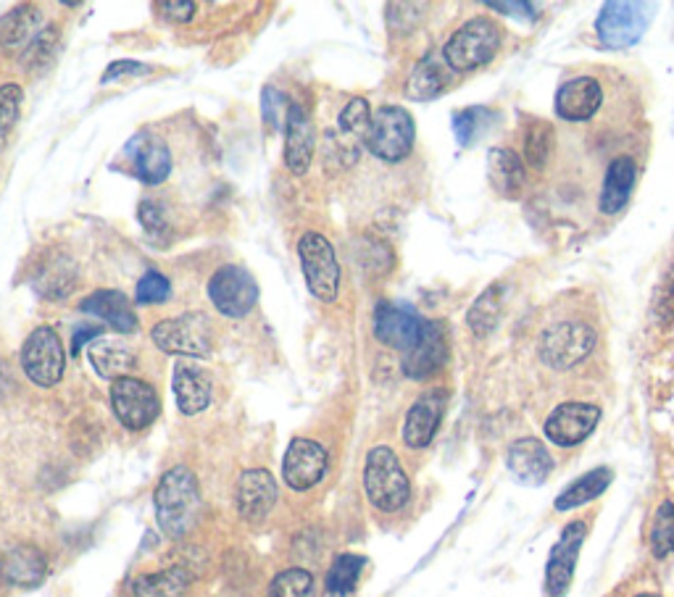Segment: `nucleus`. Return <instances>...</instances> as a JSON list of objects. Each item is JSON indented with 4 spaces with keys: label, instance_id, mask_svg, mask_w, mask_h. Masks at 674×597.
Instances as JSON below:
<instances>
[{
    "label": "nucleus",
    "instance_id": "nucleus-1",
    "mask_svg": "<svg viewBox=\"0 0 674 597\" xmlns=\"http://www.w3.org/2000/svg\"><path fill=\"white\" fill-rule=\"evenodd\" d=\"M153 503L161 532L172 539H182L195 529L198 518H201L203 503L195 474L184 466L169 468L155 487Z\"/></svg>",
    "mask_w": 674,
    "mask_h": 597
},
{
    "label": "nucleus",
    "instance_id": "nucleus-2",
    "mask_svg": "<svg viewBox=\"0 0 674 597\" xmlns=\"http://www.w3.org/2000/svg\"><path fill=\"white\" fill-rule=\"evenodd\" d=\"M501 42L503 32L493 19H470L445 42L443 59L449 61L453 74H456V71H474L495 59V53L501 51Z\"/></svg>",
    "mask_w": 674,
    "mask_h": 597
},
{
    "label": "nucleus",
    "instance_id": "nucleus-3",
    "mask_svg": "<svg viewBox=\"0 0 674 597\" xmlns=\"http://www.w3.org/2000/svg\"><path fill=\"white\" fill-rule=\"evenodd\" d=\"M364 489L369 503H372L374 508L385 510V514L401 510L409 503L411 497L409 476L403 472L399 456H395L390 447L380 445L366 456Z\"/></svg>",
    "mask_w": 674,
    "mask_h": 597
},
{
    "label": "nucleus",
    "instance_id": "nucleus-4",
    "mask_svg": "<svg viewBox=\"0 0 674 597\" xmlns=\"http://www.w3.org/2000/svg\"><path fill=\"white\" fill-rule=\"evenodd\" d=\"M416 127L414 119L401 105H382L372 117V127L366 132L369 153L385 163H399L414 148Z\"/></svg>",
    "mask_w": 674,
    "mask_h": 597
},
{
    "label": "nucleus",
    "instance_id": "nucleus-5",
    "mask_svg": "<svg viewBox=\"0 0 674 597\" xmlns=\"http://www.w3.org/2000/svg\"><path fill=\"white\" fill-rule=\"evenodd\" d=\"M214 326L205 314H182L164 318L151 330L153 343L169 355H190V358H209L214 347Z\"/></svg>",
    "mask_w": 674,
    "mask_h": 597
},
{
    "label": "nucleus",
    "instance_id": "nucleus-6",
    "mask_svg": "<svg viewBox=\"0 0 674 597\" xmlns=\"http://www.w3.org/2000/svg\"><path fill=\"white\" fill-rule=\"evenodd\" d=\"M298 255H301L303 276H306L311 295L324 303L335 301L340 287V266L330 240L322 237L319 232H306L298 243Z\"/></svg>",
    "mask_w": 674,
    "mask_h": 597
},
{
    "label": "nucleus",
    "instance_id": "nucleus-7",
    "mask_svg": "<svg viewBox=\"0 0 674 597\" xmlns=\"http://www.w3.org/2000/svg\"><path fill=\"white\" fill-rule=\"evenodd\" d=\"M595 347V332L583 322L553 324L541 334L537 353L545 366L564 372L580 361H585Z\"/></svg>",
    "mask_w": 674,
    "mask_h": 597
},
{
    "label": "nucleus",
    "instance_id": "nucleus-8",
    "mask_svg": "<svg viewBox=\"0 0 674 597\" xmlns=\"http://www.w3.org/2000/svg\"><path fill=\"white\" fill-rule=\"evenodd\" d=\"M67 366V355H63L61 340L53 326H38L32 330L30 337L24 340L21 347V368L30 376L34 385L53 387L59 385Z\"/></svg>",
    "mask_w": 674,
    "mask_h": 597
},
{
    "label": "nucleus",
    "instance_id": "nucleus-9",
    "mask_svg": "<svg viewBox=\"0 0 674 597\" xmlns=\"http://www.w3.org/2000/svg\"><path fill=\"white\" fill-rule=\"evenodd\" d=\"M648 11L651 9L645 3H622V0L603 6L598 21H595V32H598L603 48L622 51V48L635 45L648 30Z\"/></svg>",
    "mask_w": 674,
    "mask_h": 597
},
{
    "label": "nucleus",
    "instance_id": "nucleus-10",
    "mask_svg": "<svg viewBox=\"0 0 674 597\" xmlns=\"http://www.w3.org/2000/svg\"><path fill=\"white\" fill-rule=\"evenodd\" d=\"M111 408L113 416L132 432L151 426L161 414V403L155 389L143 380H134V376H124V380L113 382Z\"/></svg>",
    "mask_w": 674,
    "mask_h": 597
},
{
    "label": "nucleus",
    "instance_id": "nucleus-11",
    "mask_svg": "<svg viewBox=\"0 0 674 597\" xmlns=\"http://www.w3.org/2000/svg\"><path fill=\"white\" fill-rule=\"evenodd\" d=\"M209 297L222 316L243 318L251 314L255 301H259V287H255V280L248 269L230 264L211 276Z\"/></svg>",
    "mask_w": 674,
    "mask_h": 597
},
{
    "label": "nucleus",
    "instance_id": "nucleus-12",
    "mask_svg": "<svg viewBox=\"0 0 674 597\" xmlns=\"http://www.w3.org/2000/svg\"><path fill=\"white\" fill-rule=\"evenodd\" d=\"M449 361V334H445L443 322H427L416 337V343L403 353V374L414 382L430 380Z\"/></svg>",
    "mask_w": 674,
    "mask_h": 597
},
{
    "label": "nucleus",
    "instance_id": "nucleus-13",
    "mask_svg": "<svg viewBox=\"0 0 674 597\" xmlns=\"http://www.w3.org/2000/svg\"><path fill=\"white\" fill-rule=\"evenodd\" d=\"M587 527L583 522H574L564 527L559 543L553 545L549 564H545V597H564L572 587L574 568H577L580 547L585 543Z\"/></svg>",
    "mask_w": 674,
    "mask_h": 597
},
{
    "label": "nucleus",
    "instance_id": "nucleus-14",
    "mask_svg": "<svg viewBox=\"0 0 674 597\" xmlns=\"http://www.w3.org/2000/svg\"><path fill=\"white\" fill-rule=\"evenodd\" d=\"M328 472V451L314 439L298 437L290 443L285 458H282V476L285 485L295 493H306L322 482Z\"/></svg>",
    "mask_w": 674,
    "mask_h": 597
},
{
    "label": "nucleus",
    "instance_id": "nucleus-15",
    "mask_svg": "<svg viewBox=\"0 0 674 597\" xmlns=\"http://www.w3.org/2000/svg\"><path fill=\"white\" fill-rule=\"evenodd\" d=\"M601 422V408L591 403H564L545 422V435L553 445L572 447L593 435Z\"/></svg>",
    "mask_w": 674,
    "mask_h": 597
},
{
    "label": "nucleus",
    "instance_id": "nucleus-16",
    "mask_svg": "<svg viewBox=\"0 0 674 597\" xmlns=\"http://www.w3.org/2000/svg\"><path fill=\"white\" fill-rule=\"evenodd\" d=\"M424 326V318L411 305L380 303L374 308V337L382 345L406 353L416 343Z\"/></svg>",
    "mask_w": 674,
    "mask_h": 597
},
{
    "label": "nucleus",
    "instance_id": "nucleus-17",
    "mask_svg": "<svg viewBox=\"0 0 674 597\" xmlns=\"http://www.w3.org/2000/svg\"><path fill=\"white\" fill-rule=\"evenodd\" d=\"M445 405H449V393L445 389H427L416 403L411 405L406 414V424H403V443L414 451L427 447L432 437L437 435V426L443 422Z\"/></svg>",
    "mask_w": 674,
    "mask_h": 597
},
{
    "label": "nucleus",
    "instance_id": "nucleus-18",
    "mask_svg": "<svg viewBox=\"0 0 674 597\" xmlns=\"http://www.w3.org/2000/svg\"><path fill=\"white\" fill-rule=\"evenodd\" d=\"M276 503V485L272 474L264 468H248L240 474L235 485V506L240 518H245L248 524H259L272 514Z\"/></svg>",
    "mask_w": 674,
    "mask_h": 597
},
{
    "label": "nucleus",
    "instance_id": "nucleus-19",
    "mask_svg": "<svg viewBox=\"0 0 674 597\" xmlns=\"http://www.w3.org/2000/svg\"><path fill=\"white\" fill-rule=\"evenodd\" d=\"M314 145L316 134L306 109L298 103H290L285 122V166L295 176H303L309 172L311 159H314Z\"/></svg>",
    "mask_w": 674,
    "mask_h": 597
},
{
    "label": "nucleus",
    "instance_id": "nucleus-20",
    "mask_svg": "<svg viewBox=\"0 0 674 597\" xmlns=\"http://www.w3.org/2000/svg\"><path fill=\"white\" fill-rule=\"evenodd\" d=\"M506 466L511 476H514L520 485L527 487H541L549 479L553 461L549 456V447L535 437H522L509 447Z\"/></svg>",
    "mask_w": 674,
    "mask_h": 597
},
{
    "label": "nucleus",
    "instance_id": "nucleus-21",
    "mask_svg": "<svg viewBox=\"0 0 674 597\" xmlns=\"http://www.w3.org/2000/svg\"><path fill=\"white\" fill-rule=\"evenodd\" d=\"M603 103V90L593 77H577L564 82L556 92V113L566 122H587L598 113Z\"/></svg>",
    "mask_w": 674,
    "mask_h": 597
},
{
    "label": "nucleus",
    "instance_id": "nucleus-22",
    "mask_svg": "<svg viewBox=\"0 0 674 597\" xmlns=\"http://www.w3.org/2000/svg\"><path fill=\"white\" fill-rule=\"evenodd\" d=\"M0 577L13 587H40L48 577V560L34 545H13L0 556Z\"/></svg>",
    "mask_w": 674,
    "mask_h": 597
},
{
    "label": "nucleus",
    "instance_id": "nucleus-23",
    "mask_svg": "<svg viewBox=\"0 0 674 597\" xmlns=\"http://www.w3.org/2000/svg\"><path fill=\"white\" fill-rule=\"evenodd\" d=\"M174 397L177 405L184 416H195L201 411L209 408L211 403V376L209 372H203L201 366L188 364H177L174 368Z\"/></svg>",
    "mask_w": 674,
    "mask_h": 597
},
{
    "label": "nucleus",
    "instance_id": "nucleus-24",
    "mask_svg": "<svg viewBox=\"0 0 674 597\" xmlns=\"http://www.w3.org/2000/svg\"><path fill=\"white\" fill-rule=\"evenodd\" d=\"M453 69L443 53H427L416 63L406 82V95L411 101H435L440 92L449 90Z\"/></svg>",
    "mask_w": 674,
    "mask_h": 597
},
{
    "label": "nucleus",
    "instance_id": "nucleus-25",
    "mask_svg": "<svg viewBox=\"0 0 674 597\" xmlns=\"http://www.w3.org/2000/svg\"><path fill=\"white\" fill-rule=\"evenodd\" d=\"M80 308L84 314L98 316L101 322L113 326V330L122 334L138 330V314L132 311L130 301H127L122 293H117V290H98V293L84 297Z\"/></svg>",
    "mask_w": 674,
    "mask_h": 597
},
{
    "label": "nucleus",
    "instance_id": "nucleus-26",
    "mask_svg": "<svg viewBox=\"0 0 674 597\" xmlns=\"http://www.w3.org/2000/svg\"><path fill=\"white\" fill-rule=\"evenodd\" d=\"M487 180H491L493 190L501 198L514 201V198L522 195L524 180H527L524 161L511 148H493L487 153Z\"/></svg>",
    "mask_w": 674,
    "mask_h": 597
},
{
    "label": "nucleus",
    "instance_id": "nucleus-27",
    "mask_svg": "<svg viewBox=\"0 0 674 597\" xmlns=\"http://www.w3.org/2000/svg\"><path fill=\"white\" fill-rule=\"evenodd\" d=\"M635 174H637L635 161L630 159V155H620V159L608 163L606 180H603L601 188V201H598L601 213L612 216V213H620L624 205H627L635 188Z\"/></svg>",
    "mask_w": 674,
    "mask_h": 597
},
{
    "label": "nucleus",
    "instance_id": "nucleus-28",
    "mask_svg": "<svg viewBox=\"0 0 674 597\" xmlns=\"http://www.w3.org/2000/svg\"><path fill=\"white\" fill-rule=\"evenodd\" d=\"M132 145H138V153H134V174H138V180L145 184L164 182L169 172H172V155H169L167 142L155 138H134Z\"/></svg>",
    "mask_w": 674,
    "mask_h": 597
},
{
    "label": "nucleus",
    "instance_id": "nucleus-29",
    "mask_svg": "<svg viewBox=\"0 0 674 597\" xmlns=\"http://www.w3.org/2000/svg\"><path fill=\"white\" fill-rule=\"evenodd\" d=\"M90 355V364L95 368L98 374L103 376V380H124L127 372H132L134 368V355L127 345L122 343H113V340H98V343H92L88 347Z\"/></svg>",
    "mask_w": 674,
    "mask_h": 597
},
{
    "label": "nucleus",
    "instance_id": "nucleus-30",
    "mask_svg": "<svg viewBox=\"0 0 674 597\" xmlns=\"http://www.w3.org/2000/svg\"><path fill=\"white\" fill-rule=\"evenodd\" d=\"M40 11L34 6H19L0 19V51H17L38 38Z\"/></svg>",
    "mask_w": 674,
    "mask_h": 597
},
{
    "label": "nucleus",
    "instance_id": "nucleus-31",
    "mask_svg": "<svg viewBox=\"0 0 674 597\" xmlns=\"http://www.w3.org/2000/svg\"><path fill=\"white\" fill-rule=\"evenodd\" d=\"M612 479H614L612 468H606V466L593 468V472L580 476L574 485L566 487L564 493L556 497V510H572V508H580V506H585V503L595 500V497L606 493L608 485H612Z\"/></svg>",
    "mask_w": 674,
    "mask_h": 597
},
{
    "label": "nucleus",
    "instance_id": "nucleus-32",
    "mask_svg": "<svg viewBox=\"0 0 674 597\" xmlns=\"http://www.w3.org/2000/svg\"><path fill=\"white\" fill-rule=\"evenodd\" d=\"M190 579L182 568L143 574L132 581V597H188Z\"/></svg>",
    "mask_w": 674,
    "mask_h": 597
},
{
    "label": "nucleus",
    "instance_id": "nucleus-33",
    "mask_svg": "<svg viewBox=\"0 0 674 597\" xmlns=\"http://www.w3.org/2000/svg\"><path fill=\"white\" fill-rule=\"evenodd\" d=\"M74 280H77V266L72 261H69L67 255H53L46 266H40L38 280H34V290H38L42 297H53V301H59V297L69 295Z\"/></svg>",
    "mask_w": 674,
    "mask_h": 597
},
{
    "label": "nucleus",
    "instance_id": "nucleus-34",
    "mask_svg": "<svg viewBox=\"0 0 674 597\" xmlns=\"http://www.w3.org/2000/svg\"><path fill=\"white\" fill-rule=\"evenodd\" d=\"M501 305H503V284H491V287L482 293L477 301L472 303L470 314H466V324L477 337H485L495 330L501 318Z\"/></svg>",
    "mask_w": 674,
    "mask_h": 597
},
{
    "label": "nucleus",
    "instance_id": "nucleus-35",
    "mask_svg": "<svg viewBox=\"0 0 674 597\" xmlns=\"http://www.w3.org/2000/svg\"><path fill=\"white\" fill-rule=\"evenodd\" d=\"M366 558L353 556V553H345V556H338L335 564H332L330 574H328V593L332 597H348L356 589L361 571H364Z\"/></svg>",
    "mask_w": 674,
    "mask_h": 597
},
{
    "label": "nucleus",
    "instance_id": "nucleus-36",
    "mask_svg": "<svg viewBox=\"0 0 674 597\" xmlns=\"http://www.w3.org/2000/svg\"><path fill=\"white\" fill-rule=\"evenodd\" d=\"M491 117H493V111L482 109V105H472V109L459 111L456 117H453V132H456L459 145L470 148L482 132H487V127H491V122H493Z\"/></svg>",
    "mask_w": 674,
    "mask_h": 597
},
{
    "label": "nucleus",
    "instance_id": "nucleus-37",
    "mask_svg": "<svg viewBox=\"0 0 674 597\" xmlns=\"http://www.w3.org/2000/svg\"><path fill=\"white\" fill-rule=\"evenodd\" d=\"M553 148V130L545 122H532L524 132V161L532 169H543Z\"/></svg>",
    "mask_w": 674,
    "mask_h": 597
},
{
    "label": "nucleus",
    "instance_id": "nucleus-38",
    "mask_svg": "<svg viewBox=\"0 0 674 597\" xmlns=\"http://www.w3.org/2000/svg\"><path fill=\"white\" fill-rule=\"evenodd\" d=\"M269 597H314V577L306 568H288L272 579Z\"/></svg>",
    "mask_w": 674,
    "mask_h": 597
},
{
    "label": "nucleus",
    "instance_id": "nucleus-39",
    "mask_svg": "<svg viewBox=\"0 0 674 597\" xmlns=\"http://www.w3.org/2000/svg\"><path fill=\"white\" fill-rule=\"evenodd\" d=\"M56 45H59V27H48V30L38 32V38L27 45L21 67L27 71H42L46 67H51Z\"/></svg>",
    "mask_w": 674,
    "mask_h": 597
},
{
    "label": "nucleus",
    "instance_id": "nucleus-40",
    "mask_svg": "<svg viewBox=\"0 0 674 597\" xmlns=\"http://www.w3.org/2000/svg\"><path fill=\"white\" fill-rule=\"evenodd\" d=\"M651 550L656 558H666L674 550V503H662L651 527Z\"/></svg>",
    "mask_w": 674,
    "mask_h": 597
},
{
    "label": "nucleus",
    "instance_id": "nucleus-41",
    "mask_svg": "<svg viewBox=\"0 0 674 597\" xmlns=\"http://www.w3.org/2000/svg\"><path fill=\"white\" fill-rule=\"evenodd\" d=\"M21 98H24V92H21L19 84H0V148L6 145V140H9V134L13 132V127H17L19 111H21Z\"/></svg>",
    "mask_w": 674,
    "mask_h": 597
},
{
    "label": "nucleus",
    "instance_id": "nucleus-42",
    "mask_svg": "<svg viewBox=\"0 0 674 597\" xmlns=\"http://www.w3.org/2000/svg\"><path fill=\"white\" fill-rule=\"evenodd\" d=\"M369 127H372V111H369V103L364 98H353L351 103L340 111V130L351 138H364Z\"/></svg>",
    "mask_w": 674,
    "mask_h": 597
},
{
    "label": "nucleus",
    "instance_id": "nucleus-43",
    "mask_svg": "<svg viewBox=\"0 0 674 597\" xmlns=\"http://www.w3.org/2000/svg\"><path fill=\"white\" fill-rule=\"evenodd\" d=\"M138 216H140V224H143L148 237H153L155 243H167L169 234H172V226H169L167 213L159 203L143 201L138 209Z\"/></svg>",
    "mask_w": 674,
    "mask_h": 597
},
{
    "label": "nucleus",
    "instance_id": "nucleus-44",
    "mask_svg": "<svg viewBox=\"0 0 674 597\" xmlns=\"http://www.w3.org/2000/svg\"><path fill=\"white\" fill-rule=\"evenodd\" d=\"M169 293H172V284L164 274L159 272H145L140 276L138 287H134V301L140 305H151V303H164Z\"/></svg>",
    "mask_w": 674,
    "mask_h": 597
},
{
    "label": "nucleus",
    "instance_id": "nucleus-45",
    "mask_svg": "<svg viewBox=\"0 0 674 597\" xmlns=\"http://www.w3.org/2000/svg\"><path fill=\"white\" fill-rule=\"evenodd\" d=\"M261 109H264V119L269 127H285L288 113H285V98L280 95L274 88H266L264 95H261Z\"/></svg>",
    "mask_w": 674,
    "mask_h": 597
},
{
    "label": "nucleus",
    "instance_id": "nucleus-46",
    "mask_svg": "<svg viewBox=\"0 0 674 597\" xmlns=\"http://www.w3.org/2000/svg\"><path fill=\"white\" fill-rule=\"evenodd\" d=\"M143 71H148V67H143V63H138V61H117V63H111L109 69H105L103 82L109 84L113 80H122L124 74L138 77V74H143Z\"/></svg>",
    "mask_w": 674,
    "mask_h": 597
},
{
    "label": "nucleus",
    "instance_id": "nucleus-47",
    "mask_svg": "<svg viewBox=\"0 0 674 597\" xmlns=\"http://www.w3.org/2000/svg\"><path fill=\"white\" fill-rule=\"evenodd\" d=\"M159 11L172 21H190L195 13V3H188V0H182V3H159Z\"/></svg>",
    "mask_w": 674,
    "mask_h": 597
},
{
    "label": "nucleus",
    "instance_id": "nucleus-48",
    "mask_svg": "<svg viewBox=\"0 0 674 597\" xmlns=\"http://www.w3.org/2000/svg\"><path fill=\"white\" fill-rule=\"evenodd\" d=\"M487 9L493 11H503L511 13V17H535V6L532 3H514V0H509V3H487Z\"/></svg>",
    "mask_w": 674,
    "mask_h": 597
},
{
    "label": "nucleus",
    "instance_id": "nucleus-49",
    "mask_svg": "<svg viewBox=\"0 0 674 597\" xmlns=\"http://www.w3.org/2000/svg\"><path fill=\"white\" fill-rule=\"evenodd\" d=\"M101 332L103 330H92V326H82V330H77V334H74V340H72V355H80V351H82V345L88 343V340H92V343H95V337H101Z\"/></svg>",
    "mask_w": 674,
    "mask_h": 597
},
{
    "label": "nucleus",
    "instance_id": "nucleus-50",
    "mask_svg": "<svg viewBox=\"0 0 674 597\" xmlns=\"http://www.w3.org/2000/svg\"><path fill=\"white\" fill-rule=\"evenodd\" d=\"M637 597H658V595H654V593H643V595H637Z\"/></svg>",
    "mask_w": 674,
    "mask_h": 597
}]
</instances>
